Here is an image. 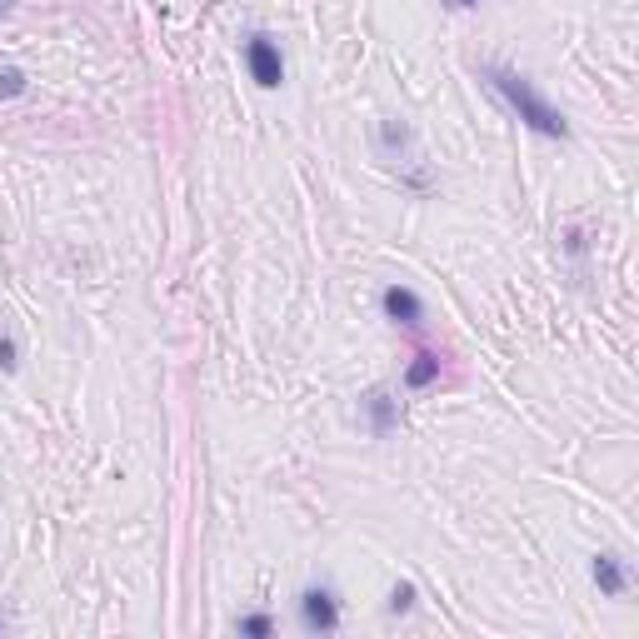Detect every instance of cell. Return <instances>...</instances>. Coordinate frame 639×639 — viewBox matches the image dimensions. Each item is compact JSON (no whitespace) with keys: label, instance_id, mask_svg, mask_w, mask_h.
Listing matches in <instances>:
<instances>
[{"label":"cell","instance_id":"6da1fadb","mask_svg":"<svg viewBox=\"0 0 639 639\" xmlns=\"http://www.w3.org/2000/svg\"><path fill=\"white\" fill-rule=\"evenodd\" d=\"M485 80H490V90L535 130V135H550V140H570V120L535 90V80H525L520 70H510V65H485Z\"/></svg>","mask_w":639,"mask_h":639},{"label":"cell","instance_id":"7a4b0ae2","mask_svg":"<svg viewBox=\"0 0 639 639\" xmlns=\"http://www.w3.org/2000/svg\"><path fill=\"white\" fill-rule=\"evenodd\" d=\"M245 65H250V80L260 90H275L285 80V60H280V45L270 35H250L245 40Z\"/></svg>","mask_w":639,"mask_h":639},{"label":"cell","instance_id":"3957f363","mask_svg":"<svg viewBox=\"0 0 639 639\" xmlns=\"http://www.w3.org/2000/svg\"><path fill=\"white\" fill-rule=\"evenodd\" d=\"M300 620H305L310 635H335V630H340V605H335V595H330L325 585H310V590L300 595Z\"/></svg>","mask_w":639,"mask_h":639},{"label":"cell","instance_id":"277c9868","mask_svg":"<svg viewBox=\"0 0 639 639\" xmlns=\"http://www.w3.org/2000/svg\"><path fill=\"white\" fill-rule=\"evenodd\" d=\"M380 305H385V315H390L395 325H405V330H420V325H425V305H420V295L405 290V285H390V290L380 295Z\"/></svg>","mask_w":639,"mask_h":639},{"label":"cell","instance_id":"5b68a950","mask_svg":"<svg viewBox=\"0 0 639 639\" xmlns=\"http://www.w3.org/2000/svg\"><path fill=\"white\" fill-rule=\"evenodd\" d=\"M595 585H600V595L605 600H620L625 590H630V570H625V560L620 555H595Z\"/></svg>","mask_w":639,"mask_h":639},{"label":"cell","instance_id":"8992f818","mask_svg":"<svg viewBox=\"0 0 639 639\" xmlns=\"http://www.w3.org/2000/svg\"><path fill=\"white\" fill-rule=\"evenodd\" d=\"M365 415H370V430L385 440V435L395 430V420H400V400H395L390 390H370V395H365Z\"/></svg>","mask_w":639,"mask_h":639},{"label":"cell","instance_id":"52a82bcc","mask_svg":"<svg viewBox=\"0 0 639 639\" xmlns=\"http://www.w3.org/2000/svg\"><path fill=\"white\" fill-rule=\"evenodd\" d=\"M435 380H440V355H430V350L415 355L410 370H405V385H410V390H425V385H435Z\"/></svg>","mask_w":639,"mask_h":639},{"label":"cell","instance_id":"ba28073f","mask_svg":"<svg viewBox=\"0 0 639 639\" xmlns=\"http://www.w3.org/2000/svg\"><path fill=\"white\" fill-rule=\"evenodd\" d=\"M25 85H30V80H25V70H15V65H5V70H0V100L25 95Z\"/></svg>","mask_w":639,"mask_h":639},{"label":"cell","instance_id":"9c48e42d","mask_svg":"<svg viewBox=\"0 0 639 639\" xmlns=\"http://www.w3.org/2000/svg\"><path fill=\"white\" fill-rule=\"evenodd\" d=\"M410 610H415V585L405 580V585L390 590V615H410Z\"/></svg>","mask_w":639,"mask_h":639},{"label":"cell","instance_id":"30bf717a","mask_svg":"<svg viewBox=\"0 0 639 639\" xmlns=\"http://www.w3.org/2000/svg\"><path fill=\"white\" fill-rule=\"evenodd\" d=\"M240 635H255V639H265V635H275V620L270 615H245L240 625H235Z\"/></svg>","mask_w":639,"mask_h":639},{"label":"cell","instance_id":"8fae6325","mask_svg":"<svg viewBox=\"0 0 639 639\" xmlns=\"http://www.w3.org/2000/svg\"><path fill=\"white\" fill-rule=\"evenodd\" d=\"M15 355H20V350H15V340H10V335H0V370H5V375H10L15 365H20Z\"/></svg>","mask_w":639,"mask_h":639},{"label":"cell","instance_id":"7c38bea8","mask_svg":"<svg viewBox=\"0 0 639 639\" xmlns=\"http://www.w3.org/2000/svg\"><path fill=\"white\" fill-rule=\"evenodd\" d=\"M440 5H450V10H470V5H480V0H440Z\"/></svg>","mask_w":639,"mask_h":639},{"label":"cell","instance_id":"4fadbf2b","mask_svg":"<svg viewBox=\"0 0 639 639\" xmlns=\"http://www.w3.org/2000/svg\"><path fill=\"white\" fill-rule=\"evenodd\" d=\"M5 15H10V0H0V20H5Z\"/></svg>","mask_w":639,"mask_h":639},{"label":"cell","instance_id":"5bb4252c","mask_svg":"<svg viewBox=\"0 0 639 639\" xmlns=\"http://www.w3.org/2000/svg\"><path fill=\"white\" fill-rule=\"evenodd\" d=\"M5 630H10V620H0V635H5Z\"/></svg>","mask_w":639,"mask_h":639}]
</instances>
